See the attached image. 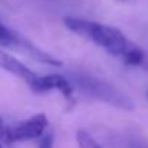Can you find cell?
<instances>
[{
    "instance_id": "8fae6325",
    "label": "cell",
    "mask_w": 148,
    "mask_h": 148,
    "mask_svg": "<svg viewBox=\"0 0 148 148\" xmlns=\"http://www.w3.org/2000/svg\"><path fill=\"white\" fill-rule=\"evenodd\" d=\"M147 97H148V94H147Z\"/></svg>"
},
{
    "instance_id": "5b68a950",
    "label": "cell",
    "mask_w": 148,
    "mask_h": 148,
    "mask_svg": "<svg viewBox=\"0 0 148 148\" xmlns=\"http://www.w3.org/2000/svg\"><path fill=\"white\" fill-rule=\"evenodd\" d=\"M32 91L38 92V94H45V92H50V91H59L65 99L72 101L73 99V85L69 79H66L62 75H43L38 78L35 86L32 88Z\"/></svg>"
},
{
    "instance_id": "7a4b0ae2",
    "label": "cell",
    "mask_w": 148,
    "mask_h": 148,
    "mask_svg": "<svg viewBox=\"0 0 148 148\" xmlns=\"http://www.w3.org/2000/svg\"><path fill=\"white\" fill-rule=\"evenodd\" d=\"M69 81L72 82L73 88L76 86L84 95L106 102L115 108H119L124 111H132L135 106L134 102L125 94H122L118 88H115L114 85H111L105 81H101L95 76L75 73L71 76Z\"/></svg>"
},
{
    "instance_id": "30bf717a",
    "label": "cell",
    "mask_w": 148,
    "mask_h": 148,
    "mask_svg": "<svg viewBox=\"0 0 148 148\" xmlns=\"http://www.w3.org/2000/svg\"><path fill=\"white\" fill-rule=\"evenodd\" d=\"M0 148H6L4 145H3V141H1V140H0Z\"/></svg>"
},
{
    "instance_id": "277c9868",
    "label": "cell",
    "mask_w": 148,
    "mask_h": 148,
    "mask_svg": "<svg viewBox=\"0 0 148 148\" xmlns=\"http://www.w3.org/2000/svg\"><path fill=\"white\" fill-rule=\"evenodd\" d=\"M49 127L48 116L45 114H36L27 119H23L14 125L9 127L7 134V144L13 143H23L40 138Z\"/></svg>"
},
{
    "instance_id": "ba28073f",
    "label": "cell",
    "mask_w": 148,
    "mask_h": 148,
    "mask_svg": "<svg viewBox=\"0 0 148 148\" xmlns=\"http://www.w3.org/2000/svg\"><path fill=\"white\" fill-rule=\"evenodd\" d=\"M38 148H53V135L52 134H43Z\"/></svg>"
},
{
    "instance_id": "8992f818",
    "label": "cell",
    "mask_w": 148,
    "mask_h": 148,
    "mask_svg": "<svg viewBox=\"0 0 148 148\" xmlns=\"http://www.w3.org/2000/svg\"><path fill=\"white\" fill-rule=\"evenodd\" d=\"M0 68H3L4 71H7L12 75H14V76L20 78L22 81H25L29 85L30 89L35 86V84L39 78V75L35 73L30 68H27L19 59H16L14 56H12V55H9L3 50H0Z\"/></svg>"
},
{
    "instance_id": "3957f363",
    "label": "cell",
    "mask_w": 148,
    "mask_h": 148,
    "mask_svg": "<svg viewBox=\"0 0 148 148\" xmlns=\"http://www.w3.org/2000/svg\"><path fill=\"white\" fill-rule=\"evenodd\" d=\"M0 46L9 48V49L23 50L30 58L36 59L38 62L46 63V65H53V66H60L62 65L60 60H58L56 58H53L50 53H46V52H43L42 49L36 48L32 42H29L27 39H25L23 36H20L19 33H16L14 30L9 29L3 23H0Z\"/></svg>"
},
{
    "instance_id": "9c48e42d",
    "label": "cell",
    "mask_w": 148,
    "mask_h": 148,
    "mask_svg": "<svg viewBox=\"0 0 148 148\" xmlns=\"http://www.w3.org/2000/svg\"><path fill=\"white\" fill-rule=\"evenodd\" d=\"M9 127L10 125H7L1 118H0V140L3 141V143H6L7 144V134H9Z\"/></svg>"
},
{
    "instance_id": "6da1fadb",
    "label": "cell",
    "mask_w": 148,
    "mask_h": 148,
    "mask_svg": "<svg viewBox=\"0 0 148 148\" xmlns=\"http://www.w3.org/2000/svg\"><path fill=\"white\" fill-rule=\"evenodd\" d=\"M65 26L71 32L95 43L97 46L105 49L109 55L121 59L130 66H140L145 60L144 50L131 42L116 27L78 17H66Z\"/></svg>"
},
{
    "instance_id": "52a82bcc",
    "label": "cell",
    "mask_w": 148,
    "mask_h": 148,
    "mask_svg": "<svg viewBox=\"0 0 148 148\" xmlns=\"http://www.w3.org/2000/svg\"><path fill=\"white\" fill-rule=\"evenodd\" d=\"M76 141L79 148H102L99 143L86 131H78L76 132Z\"/></svg>"
}]
</instances>
